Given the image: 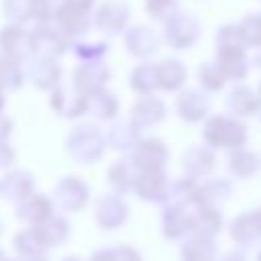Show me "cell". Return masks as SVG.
<instances>
[{
    "label": "cell",
    "instance_id": "cell-2",
    "mask_svg": "<svg viewBox=\"0 0 261 261\" xmlns=\"http://www.w3.org/2000/svg\"><path fill=\"white\" fill-rule=\"evenodd\" d=\"M69 45V39L49 22H39L37 29L31 31V49L33 55H47L57 57L61 55Z\"/></svg>",
    "mask_w": 261,
    "mask_h": 261
},
{
    "label": "cell",
    "instance_id": "cell-38",
    "mask_svg": "<svg viewBox=\"0 0 261 261\" xmlns=\"http://www.w3.org/2000/svg\"><path fill=\"white\" fill-rule=\"evenodd\" d=\"M2 108H4V88L0 86V112H2Z\"/></svg>",
    "mask_w": 261,
    "mask_h": 261
},
{
    "label": "cell",
    "instance_id": "cell-14",
    "mask_svg": "<svg viewBox=\"0 0 261 261\" xmlns=\"http://www.w3.org/2000/svg\"><path fill=\"white\" fill-rule=\"evenodd\" d=\"M196 31L198 27L192 18H188L186 14H175V18L167 22V41L175 47H186L196 39Z\"/></svg>",
    "mask_w": 261,
    "mask_h": 261
},
{
    "label": "cell",
    "instance_id": "cell-23",
    "mask_svg": "<svg viewBox=\"0 0 261 261\" xmlns=\"http://www.w3.org/2000/svg\"><path fill=\"white\" fill-rule=\"evenodd\" d=\"M39 228H41V232H43V237H45V241H47L49 247H53V245L65 241L67 234H69V224H67V220L61 218V216H53V214H51L45 222H41Z\"/></svg>",
    "mask_w": 261,
    "mask_h": 261
},
{
    "label": "cell",
    "instance_id": "cell-1",
    "mask_svg": "<svg viewBox=\"0 0 261 261\" xmlns=\"http://www.w3.org/2000/svg\"><path fill=\"white\" fill-rule=\"evenodd\" d=\"M65 149L75 161L92 163L100 159L104 149V139L94 124H80L67 135Z\"/></svg>",
    "mask_w": 261,
    "mask_h": 261
},
{
    "label": "cell",
    "instance_id": "cell-20",
    "mask_svg": "<svg viewBox=\"0 0 261 261\" xmlns=\"http://www.w3.org/2000/svg\"><path fill=\"white\" fill-rule=\"evenodd\" d=\"M116 108H118L116 98L112 94H108L104 88L88 94V108L86 110H90L94 116H98V118H112L116 114Z\"/></svg>",
    "mask_w": 261,
    "mask_h": 261
},
{
    "label": "cell",
    "instance_id": "cell-35",
    "mask_svg": "<svg viewBox=\"0 0 261 261\" xmlns=\"http://www.w3.org/2000/svg\"><path fill=\"white\" fill-rule=\"evenodd\" d=\"M200 77H202L204 86L214 88V90H218L224 82V73H222L220 65H212V63H204V67L200 69Z\"/></svg>",
    "mask_w": 261,
    "mask_h": 261
},
{
    "label": "cell",
    "instance_id": "cell-32",
    "mask_svg": "<svg viewBox=\"0 0 261 261\" xmlns=\"http://www.w3.org/2000/svg\"><path fill=\"white\" fill-rule=\"evenodd\" d=\"M230 167L239 175H251L257 169V157L253 153H249V151H239V153L232 155Z\"/></svg>",
    "mask_w": 261,
    "mask_h": 261
},
{
    "label": "cell",
    "instance_id": "cell-6",
    "mask_svg": "<svg viewBox=\"0 0 261 261\" xmlns=\"http://www.w3.org/2000/svg\"><path fill=\"white\" fill-rule=\"evenodd\" d=\"M53 200L59 210L63 212H75L86 206L88 202V186L80 177H63L53 192Z\"/></svg>",
    "mask_w": 261,
    "mask_h": 261
},
{
    "label": "cell",
    "instance_id": "cell-5",
    "mask_svg": "<svg viewBox=\"0 0 261 261\" xmlns=\"http://www.w3.org/2000/svg\"><path fill=\"white\" fill-rule=\"evenodd\" d=\"M204 137L214 147H239L247 139V128L234 120L216 116L206 124Z\"/></svg>",
    "mask_w": 261,
    "mask_h": 261
},
{
    "label": "cell",
    "instance_id": "cell-10",
    "mask_svg": "<svg viewBox=\"0 0 261 261\" xmlns=\"http://www.w3.org/2000/svg\"><path fill=\"white\" fill-rule=\"evenodd\" d=\"M12 245L16 249V253L20 257H29V259H37V257H43L51 247L47 245L39 224H29V228L20 230L14 234L12 239Z\"/></svg>",
    "mask_w": 261,
    "mask_h": 261
},
{
    "label": "cell",
    "instance_id": "cell-24",
    "mask_svg": "<svg viewBox=\"0 0 261 261\" xmlns=\"http://www.w3.org/2000/svg\"><path fill=\"white\" fill-rule=\"evenodd\" d=\"M2 10L10 22L24 24L27 20H31V0H4Z\"/></svg>",
    "mask_w": 261,
    "mask_h": 261
},
{
    "label": "cell",
    "instance_id": "cell-19",
    "mask_svg": "<svg viewBox=\"0 0 261 261\" xmlns=\"http://www.w3.org/2000/svg\"><path fill=\"white\" fill-rule=\"evenodd\" d=\"M24 82V69L20 61H14L0 53V86L8 92H14Z\"/></svg>",
    "mask_w": 261,
    "mask_h": 261
},
{
    "label": "cell",
    "instance_id": "cell-30",
    "mask_svg": "<svg viewBox=\"0 0 261 261\" xmlns=\"http://www.w3.org/2000/svg\"><path fill=\"white\" fill-rule=\"evenodd\" d=\"M192 224H194V228L198 226L204 234H212V232H216L220 228V216H218L216 210L204 208V210L198 212V216L192 220Z\"/></svg>",
    "mask_w": 261,
    "mask_h": 261
},
{
    "label": "cell",
    "instance_id": "cell-16",
    "mask_svg": "<svg viewBox=\"0 0 261 261\" xmlns=\"http://www.w3.org/2000/svg\"><path fill=\"white\" fill-rule=\"evenodd\" d=\"M124 216H126V206L114 196L102 198L96 206V220L104 228H112V226L120 224L124 220Z\"/></svg>",
    "mask_w": 261,
    "mask_h": 261
},
{
    "label": "cell",
    "instance_id": "cell-17",
    "mask_svg": "<svg viewBox=\"0 0 261 261\" xmlns=\"http://www.w3.org/2000/svg\"><path fill=\"white\" fill-rule=\"evenodd\" d=\"M165 114V108L161 102L153 100V98H143L141 102L135 104V110H133V126L135 128H141V126H149V124H155L163 118Z\"/></svg>",
    "mask_w": 261,
    "mask_h": 261
},
{
    "label": "cell",
    "instance_id": "cell-39",
    "mask_svg": "<svg viewBox=\"0 0 261 261\" xmlns=\"http://www.w3.org/2000/svg\"><path fill=\"white\" fill-rule=\"evenodd\" d=\"M0 234H2V222H0Z\"/></svg>",
    "mask_w": 261,
    "mask_h": 261
},
{
    "label": "cell",
    "instance_id": "cell-28",
    "mask_svg": "<svg viewBox=\"0 0 261 261\" xmlns=\"http://www.w3.org/2000/svg\"><path fill=\"white\" fill-rule=\"evenodd\" d=\"M190 226H192V218L184 210L175 208V210L165 212V232H167V237H177Z\"/></svg>",
    "mask_w": 261,
    "mask_h": 261
},
{
    "label": "cell",
    "instance_id": "cell-9",
    "mask_svg": "<svg viewBox=\"0 0 261 261\" xmlns=\"http://www.w3.org/2000/svg\"><path fill=\"white\" fill-rule=\"evenodd\" d=\"M108 67L104 63H100L98 59L86 61L82 63L75 71H73V86L82 92V94H92L96 90H100L104 86V82L108 80Z\"/></svg>",
    "mask_w": 261,
    "mask_h": 261
},
{
    "label": "cell",
    "instance_id": "cell-18",
    "mask_svg": "<svg viewBox=\"0 0 261 261\" xmlns=\"http://www.w3.org/2000/svg\"><path fill=\"white\" fill-rule=\"evenodd\" d=\"M206 106H208L206 98L200 92H196V90L184 92L177 98V112L186 120H198V118H202L204 112H206Z\"/></svg>",
    "mask_w": 261,
    "mask_h": 261
},
{
    "label": "cell",
    "instance_id": "cell-7",
    "mask_svg": "<svg viewBox=\"0 0 261 261\" xmlns=\"http://www.w3.org/2000/svg\"><path fill=\"white\" fill-rule=\"evenodd\" d=\"M27 77L33 82L35 88L51 90L59 82V77H61V67L57 65L55 57L31 55L29 63H27Z\"/></svg>",
    "mask_w": 261,
    "mask_h": 261
},
{
    "label": "cell",
    "instance_id": "cell-25",
    "mask_svg": "<svg viewBox=\"0 0 261 261\" xmlns=\"http://www.w3.org/2000/svg\"><path fill=\"white\" fill-rule=\"evenodd\" d=\"M228 106H230L234 112L247 116V114H251V112L257 108V100H255V96H253L251 90H247V88H237V90L230 94V98H228Z\"/></svg>",
    "mask_w": 261,
    "mask_h": 261
},
{
    "label": "cell",
    "instance_id": "cell-4",
    "mask_svg": "<svg viewBox=\"0 0 261 261\" xmlns=\"http://www.w3.org/2000/svg\"><path fill=\"white\" fill-rule=\"evenodd\" d=\"M0 53L14 59V61H24L33 55L31 49V31L22 29L16 22L6 24L0 31Z\"/></svg>",
    "mask_w": 261,
    "mask_h": 261
},
{
    "label": "cell",
    "instance_id": "cell-37",
    "mask_svg": "<svg viewBox=\"0 0 261 261\" xmlns=\"http://www.w3.org/2000/svg\"><path fill=\"white\" fill-rule=\"evenodd\" d=\"M12 133V120L4 114H0V141H6Z\"/></svg>",
    "mask_w": 261,
    "mask_h": 261
},
{
    "label": "cell",
    "instance_id": "cell-3",
    "mask_svg": "<svg viewBox=\"0 0 261 261\" xmlns=\"http://www.w3.org/2000/svg\"><path fill=\"white\" fill-rule=\"evenodd\" d=\"M51 106L57 114L65 116V118H75L80 114L86 112L88 108V96L82 94L73 84L71 86H63V84H55L51 88Z\"/></svg>",
    "mask_w": 261,
    "mask_h": 261
},
{
    "label": "cell",
    "instance_id": "cell-27",
    "mask_svg": "<svg viewBox=\"0 0 261 261\" xmlns=\"http://www.w3.org/2000/svg\"><path fill=\"white\" fill-rule=\"evenodd\" d=\"M133 169V163H126V161H118L110 167L108 171V177H110V184L118 190H128L133 184H135V177L130 173Z\"/></svg>",
    "mask_w": 261,
    "mask_h": 261
},
{
    "label": "cell",
    "instance_id": "cell-31",
    "mask_svg": "<svg viewBox=\"0 0 261 261\" xmlns=\"http://www.w3.org/2000/svg\"><path fill=\"white\" fill-rule=\"evenodd\" d=\"M57 4V0H31V18H35L37 22H51Z\"/></svg>",
    "mask_w": 261,
    "mask_h": 261
},
{
    "label": "cell",
    "instance_id": "cell-15",
    "mask_svg": "<svg viewBox=\"0 0 261 261\" xmlns=\"http://www.w3.org/2000/svg\"><path fill=\"white\" fill-rule=\"evenodd\" d=\"M135 190L141 194V198H149V200H157L159 196H163L165 190V175L159 169H143L141 175L135 177Z\"/></svg>",
    "mask_w": 261,
    "mask_h": 261
},
{
    "label": "cell",
    "instance_id": "cell-11",
    "mask_svg": "<svg viewBox=\"0 0 261 261\" xmlns=\"http://www.w3.org/2000/svg\"><path fill=\"white\" fill-rule=\"evenodd\" d=\"M33 188H35L33 175L22 169H12L0 179V196H4L14 204L27 198L33 192Z\"/></svg>",
    "mask_w": 261,
    "mask_h": 261
},
{
    "label": "cell",
    "instance_id": "cell-8",
    "mask_svg": "<svg viewBox=\"0 0 261 261\" xmlns=\"http://www.w3.org/2000/svg\"><path fill=\"white\" fill-rule=\"evenodd\" d=\"M53 214V202L43 194H29L16 202V218L24 224H41Z\"/></svg>",
    "mask_w": 261,
    "mask_h": 261
},
{
    "label": "cell",
    "instance_id": "cell-13",
    "mask_svg": "<svg viewBox=\"0 0 261 261\" xmlns=\"http://www.w3.org/2000/svg\"><path fill=\"white\" fill-rule=\"evenodd\" d=\"M165 157H167L165 145H161L159 141H147V143L137 145V151L133 153L130 163L141 169H159Z\"/></svg>",
    "mask_w": 261,
    "mask_h": 261
},
{
    "label": "cell",
    "instance_id": "cell-21",
    "mask_svg": "<svg viewBox=\"0 0 261 261\" xmlns=\"http://www.w3.org/2000/svg\"><path fill=\"white\" fill-rule=\"evenodd\" d=\"M126 47L135 55H149V53L155 51L157 39H155L153 31L143 29V27H137V29L128 31V35H126Z\"/></svg>",
    "mask_w": 261,
    "mask_h": 261
},
{
    "label": "cell",
    "instance_id": "cell-34",
    "mask_svg": "<svg viewBox=\"0 0 261 261\" xmlns=\"http://www.w3.org/2000/svg\"><path fill=\"white\" fill-rule=\"evenodd\" d=\"M75 55L84 61H92V59H100L106 53V45L104 43H75L73 45Z\"/></svg>",
    "mask_w": 261,
    "mask_h": 261
},
{
    "label": "cell",
    "instance_id": "cell-29",
    "mask_svg": "<svg viewBox=\"0 0 261 261\" xmlns=\"http://www.w3.org/2000/svg\"><path fill=\"white\" fill-rule=\"evenodd\" d=\"M130 82H133V88H135V90H139V92H151V90L157 86V84H155V82H157V67H147V65H143V67L135 69Z\"/></svg>",
    "mask_w": 261,
    "mask_h": 261
},
{
    "label": "cell",
    "instance_id": "cell-33",
    "mask_svg": "<svg viewBox=\"0 0 261 261\" xmlns=\"http://www.w3.org/2000/svg\"><path fill=\"white\" fill-rule=\"evenodd\" d=\"M145 8L153 14V18H159V20H167L177 12L175 0H147Z\"/></svg>",
    "mask_w": 261,
    "mask_h": 261
},
{
    "label": "cell",
    "instance_id": "cell-22",
    "mask_svg": "<svg viewBox=\"0 0 261 261\" xmlns=\"http://www.w3.org/2000/svg\"><path fill=\"white\" fill-rule=\"evenodd\" d=\"M186 77V69L179 61H173V59H167L165 63H161L157 67V82L159 86H163L165 90H173L177 88Z\"/></svg>",
    "mask_w": 261,
    "mask_h": 261
},
{
    "label": "cell",
    "instance_id": "cell-36",
    "mask_svg": "<svg viewBox=\"0 0 261 261\" xmlns=\"http://www.w3.org/2000/svg\"><path fill=\"white\" fill-rule=\"evenodd\" d=\"M14 161H16V153H14V149L8 147L4 141H0V169L10 167Z\"/></svg>",
    "mask_w": 261,
    "mask_h": 261
},
{
    "label": "cell",
    "instance_id": "cell-26",
    "mask_svg": "<svg viewBox=\"0 0 261 261\" xmlns=\"http://www.w3.org/2000/svg\"><path fill=\"white\" fill-rule=\"evenodd\" d=\"M135 139H137V128L126 126V124L112 126L110 135H108V141L114 149H130V147H135Z\"/></svg>",
    "mask_w": 261,
    "mask_h": 261
},
{
    "label": "cell",
    "instance_id": "cell-12",
    "mask_svg": "<svg viewBox=\"0 0 261 261\" xmlns=\"http://www.w3.org/2000/svg\"><path fill=\"white\" fill-rule=\"evenodd\" d=\"M128 16V6L122 2H106L96 12V24L106 33H116L124 27Z\"/></svg>",
    "mask_w": 261,
    "mask_h": 261
}]
</instances>
